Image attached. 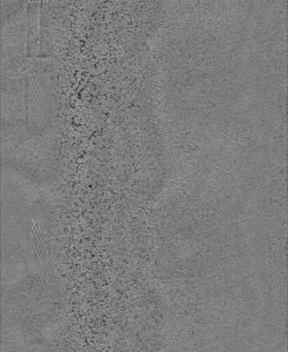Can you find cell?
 Here are the masks:
<instances>
[{
	"label": "cell",
	"instance_id": "obj_1",
	"mask_svg": "<svg viewBox=\"0 0 288 352\" xmlns=\"http://www.w3.org/2000/svg\"><path fill=\"white\" fill-rule=\"evenodd\" d=\"M27 126L29 132L42 135L50 129L51 98L48 73L27 76Z\"/></svg>",
	"mask_w": 288,
	"mask_h": 352
},
{
	"label": "cell",
	"instance_id": "obj_2",
	"mask_svg": "<svg viewBox=\"0 0 288 352\" xmlns=\"http://www.w3.org/2000/svg\"><path fill=\"white\" fill-rule=\"evenodd\" d=\"M18 86L2 89L1 93V124H21L26 120V93L17 89Z\"/></svg>",
	"mask_w": 288,
	"mask_h": 352
},
{
	"label": "cell",
	"instance_id": "obj_3",
	"mask_svg": "<svg viewBox=\"0 0 288 352\" xmlns=\"http://www.w3.org/2000/svg\"><path fill=\"white\" fill-rule=\"evenodd\" d=\"M27 12V56L35 57L40 48V14L37 1L29 2Z\"/></svg>",
	"mask_w": 288,
	"mask_h": 352
}]
</instances>
